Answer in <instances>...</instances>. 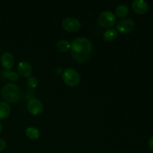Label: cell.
<instances>
[{"mask_svg": "<svg viewBox=\"0 0 153 153\" xmlns=\"http://www.w3.org/2000/svg\"><path fill=\"white\" fill-rule=\"evenodd\" d=\"M134 28V22L131 19H123L119 21L117 25L118 31L122 34H128Z\"/></svg>", "mask_w": 153, "mask_h": 153, "instance_id": "obj_7", "label": "cell"}, {"mask_svg": "<svg viewBox=\"0 0 153 153\" xmlns=\"http://www.w3.org/2000/svg\"><path fill=\"white\" fill-rule=\"evenodd\" d=\"M1 64L5 70H10L14 64V57L9 52H4L0 58Z\"/></svg>", "mask_w": 153, "mask_h": 153, "instance_id": "obj_9", "label": "cell"}, {"mask_svg": "<svg viewBox=\"0 0 153 153\" xmlns=\"http://www.w3.org/2000/svg\"><path fill=\"white\" fill-rule=\"evenodd\" d=\"M1 131H2V126H1V123H0V134H1Z\"/></svg>", "mask_w": 153, "mask_h": 153, "instance_id": "obj_21", "label": "cell"}, {"mask_svg": "<svg viewBox=\"0 0 153 153\" xmlns=\"http://www.w3.org/2000/svg\"><path fill=\"white\" fill-rule=\"evenodd\" d=\"M93 44L86 37H77L70 44V52L73 59L78 63H84L91 57Z\"/></svg>", "mask_w": 153, "mask_h": 153, "instance_id": "obj_1", "label": "cell"}, {"mask_svg": "<svg viewBox=\"0 0 153 153\" xmlns=\"http://www.w3.org/2000/svg\"><path fill=\"white\" fill-rule=\"evenodd\" d=\"M32 66L27 61H21L19 63L17 67V71L19 75L23 77L28 78L32 74Z\"/></svg>", "mask_w": 153, "mask_h": 153, "instance_id": "obj_10", "label": "cell"}, {"mask_svg": "<svg viewBox=\"0 0 153 153\" xmlns=\"http://www.w3.org/2000/svg\"><path fill=\"white\" fill-rule=\"evenodd\" d=\"M25 134L28 138L31 140H37L40 135V132L37 128L34 127H28L25 129Z\"/></svg>", "mask_w": 153, "mask_h": 153, "instance_id": "obj_12", "label": "cell"}, {"mask_svg": "<svg viewBox=\"0 0 153 153\" xmlns=\"http://www.w3.org/2000/svg\"><path fill=\"white\" fill-rule=\"evenodd\" d=\"M148 144H149V147L150 148V149L153 151V136H152V137H151L150 138H149V143H148Z\"/></svg>", "mask_w": 153, "mask_h": 153, "instance_id": "obj_20", "label": "cell"}, {"mask_svg": "<svg viewBox=\"0 0 153 153\" xmlns=\"http://www.w3.org/2000/svg\"><path fill=\"white\" fill-rule=\"evenodd\" d=\"M1 96L7 102L14 103L19 101L20 98V91L15 84H6L1 89Z\"/></svg>", "mask_w": 153, "mask_h": 153, "instance_id": "obj_2", "label": "cell"}, {"mask_svg": "<svg viewBox=\"0 0 153 153\" xmlns=\"http://www.w3.org/2000/svg\"><path fill=\"white\" fill-rule=\"evenodd\" d=\"M6 147V142L3 139L0 138V152L4 150Z\"/></svg>", "mask_w": 153, "mask_h": 153, "instance_id": "obj_18", "label": "cell"}, {"mask_svg": "<svg viewBox=\"0 0 153 153\" xmlns=\"http://www.w3.org/2000/svg\"><path fill=\"white\" fill-rule=\"evenodd\" d=\"M62 79L64 83L70 87H76L81 82L79 72L73 68L66 69L62 73Z\"/></svg>", "mask_w": 153, "mask_h": 153, "instance_id": "obj_3", "label": "cell"}, {"mask_svg": "<svg viewBox=\"0 0 153 153\" xmlns=\"http://www.w3.org/2000/svg\"><path fill=\"white\" fill-rule=\"evenodd\" d=\"M81 22L74 17H67L62 21V27L69 32H76L81 28Z\"/></svg>", "mask_w": 153, "mask_h": 153, "instance_id": "obj_5", "label": "cell"}, {"mask_svg": "<svg viewBox=\"0 0 153 153\" xmlns=\"http://www.w3.org/2000/svg\"><path fill=\"white\" fill-rule=\"evenodd\" d=\"M115 12L119 17H125L128 13V7L126 4H120L116 7Z\"/></svg>", "mask_w": 153, "mask_h": 153, "instance_id": "obj_15", "label": "cell"}, {"mask_svg": "<svg viewBox=\"0 0 153 153\" xmlns=\"http://www.w3.org/2000/svg\"><path fill=\"white\" fill-rule=\"evenodd\" d=\"M26 106L28 112L34 116L40 115L43 111V103L36 98L30 99L27 102Z\"/></svg>", "mask_w": 153, "mask_h": 153, "instance_id": "obj_6", "label": "cell"}, {"mask_svg": "<svg viewBox=\"0 0 153 153\" xmlns=\"http://www.w3.org/2000/svg\"><path fill=\"white\" fill-rule=\"evenodd\" d=\"M10 114V107L6 102H0V120H4L9 117Z\"/></svg>", "mask_w": 153, "mask_h": 153, "instance_id": "obj_11", "label": "cell"}, {"mask_svg": "<svg viewBox=\"0 0 153 153\" xmlns=\"http://www.w3.org/2000/svg\"><path fill=\"white\" fill-rule=\"evenodd\" d=\"M117 37V31L114 28H108L103 34V38L105 41H113Z\"/></svg>", "mask_w": 153, "mask_h": 153, "instance_id": "obj_13", "label": "cell"}, {"mask_svg": "<svg viewBox=\"0 0 153 153\" xmlns=\"http://www.w3.org/2000/svg\"><path fill=\"white\" fill-rule=\"evenodd\" d=\"M54 72H55V74L60 75V74H62L63 70L61 67H56V68L55 69V70H54Z\"/></svg>", "mask_w": 153, "mask_h": 153, "instance_id": "obj_19", "label": "cell"}, {"mask_svg": "<svg viewBox=\"0 0 153 153\" xmlns=\"http://www.w3.org/2000/svg\"><path fill=\"white\" fill-rule=\"evenodd\" d=\"M131 7L136 13L144 14L149 9V4L144 0H134L131 3Z\"/></svg>", "mask_w": 153, "mask_h": 153, "instance_id": "obj_8", "label": "cell"}, {"mask_svg": "<svg viewBox=\"0 0 153 153\" xmlns=\"http://www.w3.org/2000/svg\"><path fill=\"white\" fill-rule=\"evenodd\" d=\"M0 49H1V46H0Z\"/></svg>", "mask_w": 153, "mask_h": 153, "instance_id": "obj_22", "label": "cell"}, {"mask_svg": "<svg viewBox=\"0 0 153 153\" xmlns=\"http://www.w3.org/2000/svg\"><path fill=\"white\" fill-rule=\"evenodd\" d=\"M26 84L28 88L33 89V88H35L37 86V85H38V81H37V78L34 77V76H30V77H28L27 79Z\"/></svg>", "mask_w": 153, "mask_h": 153, "instance_id": "obj_16", "label": "cell"}, {"mask_svg": "<svg viewBox=\"0 0 153 153\" xmlns=\"http://www.w3.org/2000/svg\"><path fill=\"white\" fill-rule=\"evenodd\" d=\"M56 49L61 52H67L70 49V43L67 40H61L56 43Z\"/></svg>", "mask_w": 153, "mask_h": 153, "instance_id": "obj_14", "label": "cell"}, {"mask_svg": "<svg viewBox=\"0 0 153 153\" xmlns=\"http://www.w3.org/2000/svg\"><path fill=\"white\" fill-rule=\"evenodd\" d=\"M116 16L110 10H105L99 16V24L105 28H110L116 23Z\"/></svg>", "mask_w": 153, "mask_h": 153, "instance_id": "obj_4", "label": "cell"}, {"mask_svg": "<svg viewBox=\"0 0 153 153\" xmlns=\"http://www.w3.org/2000/svg\"><path fill=\"white\" fill-rule=\"evenodd\" d=\"M5 72V76L8 78L11 82H16L19 80V75L16 72H10V71H4Z\"/></svg>", "mask_w": 153, "mask_h": 153, "instance_id": "obj_17", "label": "cell"}]
</instances>
